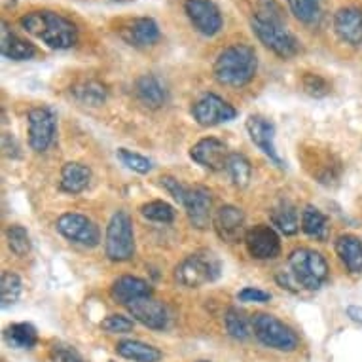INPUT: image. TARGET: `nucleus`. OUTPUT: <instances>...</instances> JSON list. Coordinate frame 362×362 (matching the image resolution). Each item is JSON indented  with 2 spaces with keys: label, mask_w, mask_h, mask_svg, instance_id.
Returning <instances> with one entry per match:
<instances>
[{
  "label": "nucleus",
  "mask_w": 362,
  "mask_h": 362,
  "mask_svg": "<svg viewBox=\"0 0 362 362\" xmlns=\"http://www.w3.org/2000/svg\"><path fill=\"white\" fill-rule=\"evenodd\" d=\"M249 21L256 38L274 55L281 59H292L300 54V40L286 27L285 13L277 0H256Z\"/></svg>",
  "instance_id": "nucleus-1"
},
{
  "label": "nucleus",
  "mask_w": 362,
  "mask_h": 362,
  "mask_svg": "<svg viewBox=\"0 0 362 362\" xmlns=\"http://www.w3.org/2000/svg\"><path fill=\"white\" fill-rule=\"evenodd\" d=\"M19 25L25 33L57 52L72 49L80 40L78 25L65 13L54 10H30L19 18Z\"/></svg>",
  "instance_id": "nucleus-2"
},
{
  "label": "nucleus",
  "mask_w": 362,
  "mask_h": 362,
  "mask_svg": "<svg viewBox=\"0 0 362 362\" xmlns=\"http://www.w3.org/2000/svg\"><path fill=\"white\" fill-rule=\"evenodd\" d=\"M258 71L256 49L247 42H233L226 46L213 63V76L226 88H245L252 82Z\"/></svg>",
  "instance_id": "nucleus-3"
},
{
  "label": "nucleus",
  "mask_w": 362,
  "mask_h": 362,
  "mask_svg": "<svg viewBox=\"0 0 362 362\" xmlns=\"http://www.w3.org/2000/svg\"><path fill=\"white\" fill-rule=\"evenodd\" d=\"M222 274V264L211 250H197L194 255L186 256L175 267V281L178 285L197 288V286L214 283Z\"/></svg>",
  "instance_id": "nucleus-4"
},
{
  "label": "nucleus",
  "mask_w": 362,
  "mask_h": 362,
  "mask_svg": "<svg viewBox=\"0 0 362 362\" xmlns=\"http://www.w3.org/2000/svg\"><path fill=\"white\" fill-rule=\"evenodd\" d=\"M288 269L300 288L319 291L328 279V264L321 252L313 249H296L288 256Z\"/></svg>",
  "instance_id": "nucleus-5"
},
{
  "label": "nucleus",
  "mask_w": 362,
  "mask_h": 362,
  "mask_svg": "<svg viewBox=\"0 0 362 362\" xmlns=\"http://www.w3.org/2000/svg\"><path fill=\"white\" fill-rule=\"evenodd\" d=\"M105 252L108 260L127 262L135 255V233H133V220L129 213L116 211L107 226L105 238Z\"/></svg>",
  "instance_id": "nucleus-6"
},
{
  "label": "nucleus",
  "mask_w": 362,
  "mask_h": 362,
  "mask_svg": "<svg viewBox=\"0 0 362 362\" xmlns=\"http://www.w3.org/2000/svg\"><path fill=\"white\" fill-rule=\"evenodd\" d=\"M252 332L258 341L269 349L294 351L298 347L296 332L269 313H258L252 317Z\"/></svg>",
  "instance_id": "nucleus-7"
},
{
  "label": "nucleus",
  "mask_w": 362,
  "mask_h": 362,
  "mask_svg": "<svg viewBox=\"0 0 362 362\" xmlns=\"http://www.w3.org/2000/svg\"><path fill=\"white\" fill-rule=\"evenodd\" d=\"M182 12L202 36L213 38L224 29V16L214 0H182Z\"/></svg>",
  "instance_id": "nucleus-8"
},
{
  "label": "nucleus",
  "mask_w": 362,
  "mask_h": 362,
  "mask_svg": "<svg viewBox=\"0 0 362 362\" xmlns=\"http://www.w3.org/2000/svg\"><path fill=\"white\" fill-rule=\"evenodd\" d=\"M55 230L74 245H82L88 249H93L101 241L99 226L88 216L80 213H65L61 214L55 222Z\"/></svg>",
  "instance_id": "nucleus-9"
},
{
  "label": "nucleus",
  "mask_w": 362,
  "mask_h": 362,
  "mask_svg": "<svg viewBox=\"0 0 362 362\" xmlns=\"http://www.w3.org/2000/svg\"><path fill=\"white\" fill-rule=\"evenodd\" d=\"M118 36L125 44H129L137 49H146L156 46L161 38L160 25L156 23L154 18L139 16V18L119 21Z\"/></svg>",
  "instance_id": "nucleus-10"
},
{
  "label": "nucleus",
  "mask_w": 362,
  "mask_h": 362,
  "mask_svg": "<svg viewBox=\"0 0 362 362\" xmlns=\"http://www.w3.org/2000/svg\"><path fill=\"white\" fill-rule=\"evenodd\" d=\"M27 122H29V146L38 154L46 152L54 144L55 131H57L55 112L48 107L30 108Z\"/></svg>",
  "instance_id": "nucleus-11"
},
{
  "label": "nucleus",
  "mask_w": 362,
  "mask_h": 362,
  "mask_svg": "<svg viewBox=\"0 0 362 362\" xmlns=\"http://www.w3.org/2000/svg\"><path fill=\"white\" fill-rule=\"evenodd\" d=\"M192 116L202 127H214V125L235 119L238 110L216 93H205L194 103Z\"/></svg>",
  "instance_id": "nucleus-12"
},
{
  "label": "nucleus",
  "mask_w": 362,
  "mask_h": 362,
  "mask_svg": "<svg viewBox=\"0 0 362 362\" xmlns=\"http://www.w3.org/2000/svg\"><path fill=\"white\" fill-rule=\"evenodd\" d=\"M247 133H249L250 141L255 143V146H258V150H262V154L269 158V161L277 165L279 169H285V161L281 160L279 152H277V146H275V125L272 119H267L266 116H260V114H252L247 118Z\"/></svg>",
  "instance_id": "nucleus-13"
},
{
  "label": "nucleus",
  "mask_w": 362,
  "mask_h": 362,
  "mask_svg": "<svg viewBox=\"0 0 362 362\" xmlns=\"http://www.w3.org/2000/svg\"><path fill=\"white\" fill-rule=\"evenodd\" d=\"M245 247L256 260H274L281 252L279 233L274 226L258 224L245 235Z\"/></svg>",
  "instance_id": "nucleus-14"
},
{
  "label": "nucleus",
  "mask_w": 362,
  "mask_h": 362,
  "mask_svg": "<svg viewBox=\"0 0 362 362\" xmlns=\"http://www.w3.org/2000/svg\"><path fill=\"white\" fill-rule=\"evenodd\" d=\"M213 228L216 235L226 243H238L247 235V218L235 205H222L214 213Z\"/></svg>",
  "instance_id": "nucleus-15"
},
{
  "label": "nucleus",
  "mask_w": 362,
  "mask_h": 362,
  "mask_svg": "<svg viewBox=\"0 0 362 362\" xmlns=\"http://www.w3.org/2000/svg\"><path fill=\"white\" fill-rule=\"evenodd\" d=\"M127 311L133 317V321H139L150 330H165L169 327V311L165 303L156 300L154 296L141 298L137 302L127 305Z\"/></svg>",
  "instance_id": "nucleus-16"
},
{
  "label": "nucleus",
  "mask_w": 362,
  "mask_h": 362,
  "mask_svg": "<svg viewBox=\"0 0 362 362\" xmlns=\"http://www.w3.org/2000/svg\"><path fill=\"white\" fill-rule=\"evenodd\" d=\"M190 158L197 165L205 167L209 171H222L226 169V161L230 158V152L220 139L205 137L192 146Z\"/></svg>",
  "instance_id": "nucleus-17"
},
{
  "label": "nucleus",
  "mask_w": 362,
  "mask_h": 362,
  "mask_svg": "<svg viewBox=\"0 0 362 362\" xmlns=\"http://www.w3.org/2000/svg\"><path fill=\"white\" fill-rule=\"evenodd\" d=\"M334 33L339 40L349 46L362 44V8L344 6L334 13Z\"/></svg>",
  "instance_id": "nucleus-18"
},
{
  "label": "nucleus",
  "mask_w": 362,
  "mask_h": 362,
  "mask_svg": "<svg viewBox=\"0 0 362 362\" xmlns=\"http://www.w3.org/2000/svg\"><path fill=\"white\" fill-rule=\"evenodd\" d=\"M182 207L186 209L190 224L197 230H205L213 220H211V207H213V197L211 192L203 186H196L188 190L186 202Z\"/></svg>",
  "instance_id": "nucleus-19"
},
{
  "label": "nucleus",
  "mask_w": 362,
  "mask_h": 362,
  "mask_svg": "<svg viewBox=\"0 0 362 362\" xmlns=\"http://www.w3.org/2000/svg\"><path fill=\"white\" fill-rule=\"evenodd\" d=\"M135 97L144 108L158 110L169 101V91L161 78L156 74H143L135 82Z\"/></svg>",
  "instance_id": "nucleus-20"
},
{
  "label": "nucleus",
  "mask_w": 362,
  "mask_h": 362,
  "mask_svg": "<svg viewBox=\"0 0 362 362\" xmlns=\"http://www.w3.org/2000/svg\"><path fill=\"white\" fill-rule=\"evenodd\" d=\"M152 292L154 291H152L148 281L133 277V275H122L110 286V296H112L114 302L122 303L125 308L129 303L141 300V298L152 296Z\"/></svg>",
  "instance_id": "nucleus-21"
},
{
  "label": "nucleus",
  "mask_w": 362,
  "mask_h": 362,
  "mask_svg": "<svg viewBox=\"0 0 362 362\" xmlns=\"http://www.w3.org/2000/svg\"><path fill=\"white\" fill-rule=\"evenodd\" d=\"M0 54L10 61H30L38 55V49L33 42L16 35L8 23H2L0 30Z\"/></svg>",
  "instance_id": "nucleus-22"
},
{
  "label": "nucleus",
  "mask_w": 362,
  "mask_h": 362,
  "mask_svg": "<svg viewBox=\"0 0 362 362\" xmlns=\"http://www.w3.org/2000/svg\"><path fill=\"white\" fill-rule=\"evenodd\" d=\"M298 23L308 29H319L325 18L322 0H285Z\"/></svg>",
  "instance_id": "nucleus-23"
},
{
  "label": "nucleus",
  "mask_w": 362,
  "mask_h": 362,
  "mask_svg": "<svg viewBox=\"0 0 362 362\" xmlns=\"http://www.w3.org/2000/svg\"><path fill=\"white\" fill-rule=\"evenodd\" d=\"M89 182H91V171L83 163L71 161V163H65L61 169L59 186L61 190L66 192V194H72V196L82 194L89 186Z\"/></svg>",
  "instance_id": "nucleus-24"
},
{
  "label": "nucleus",
  "mask_w": 362,
  "mask_h": 362,
  "mask_svg": "<svg viewBox=\"0 0 362 362\" xmlns=\"http://www.w3.org/2000/svg\"><path fill=\"white\" fill-rule=\"evenodd\" d=\"M336 255L344 262L347 272L353 275L362 274V241L356 235L345 233L336 241Z\"/></svg>",
  "instance_id": "nucleus-25"
},
{
  "label": "nucleus",
  "mask_w": 362,
  "mask_h": 362,
  "mask_svg": "<svg viewBox=\"0 0 362 362\" xmlns=\"http://www.w3.org/2000/svg\"><path fill=\"white\" fill-rule=\"evenodd\" d=\"M71 95L78 103L88 105V107H101L108 99V88L95 78H88V80H80L72 86Z\"/></svg>",
  "instance_id": "nucleus-26"
},
{
  "label": "nucleus",
  "mask_w": 362,
  "mask_h": 362,
  "mask_svg": "<svg viewBox=\"0 0 362 362\" xmlns=\"http://www.w3.org/2000/svg\"><path fill=\"white\" fill-rule=\"evenodd\" d=\"M269 220L275 230L285 235H294L300 230V218H298L296 207L288 199H281L269 213Z\"/></svg>",
  "instance_id": "nucleus-27"
},
{
  "label": "nucleus",
  "mask_w": 362,
  "mask_h": 362,
  "mask_svg": "<svg viewBox=\"0 0 362 362\" xmlns=\"http://www.w3.org/2000/svg\"><path fill=\"white\" fill-rule=\"evenodd\" d=\"M116 353L133 362H160L161 353L154 345L144 344L139 339H124L116 345Z\"/></svg>",
  "instance_id": "nucleus-28"
},
{
  "label": "nucleus",
  "mask_w": 362,
  "mask_h": 362,
  "mask_svg": "<svg viewBox=\"0 0 362 362\" xmlns=\"http://www.w3.org/2000/svg\"><path fill=\"white\" fill-rule=\"evenodd\" d=\"M4 341L13 349H33L38 341V332L30 322H13L4 330Z\"/></svg>",
  "instance_id": "nucleus-29"
},
{
  "label": "nucleus",
  "mask_w": 362,
  "mask_h": 362,
  "mask_svg": "<svg viewBox=\"0 0 362 362\" xmlns=\"http://www.w3.org/2000/svg\"><path fill=\"white\" fill-rule=\"evenodd\" d=\"M302 232L317 241H325L328 238V218L313 205L302 211Z\"/></svg>",
  "instance_id": "nucleus-30"
},
{
  "label": "nucleus",
  "mask_w": 362,
  "mask_h": 362,
  "mask_svg": "<svg viewBox=\"0 0 362 362\" xmlns=\"http://www.w3.org/2000/svg\"><path fill=\"white\" fill-rule=\"evenodd\" d=\"M226 171H228L232 182L238 188L249 186L250 178H252V165H250V161L243 154H238V152L230 154V158L226 161Z\"/></svg>",
  "instance_id": "nucleus-31"
},
{
  "label": "nucleus",
  "mask_w": 362,
  "mask_h": 362,
  "mask_svg": "<svg viewBox=\"0 0 362 362\" xmlns=\"http://www.w3.org/2000/svg\"><path fill=\"white\" fill-rule=\"evenodd\" d=\"M224 325H226V332L230 334L233 339H239V341L249 339L252 321L247 319V315H245L241 309L238 308L228 309L224 315Z\"/></svg>",
  "instance_id": "nucleus-32"
},
{
  "label": "nucleus",
  "mask_w": 362,
  "mask_h": 362,
  "mask_svg": "<svg viewBox=\"0 0 362 362\" xmlns=\"http://www.w3.org/2000/svg\"><path fill=\"white\" fill-rule=\"evenodd\" d=\"M21 291H23V285H21V279H19L18 274L2 272V279H0V302H2V308H8V305H13L18 302L19 296H21Z\"/></svg>",
  "instance_id": "nucleus-33"
},
{
  "label": "nucleus",
  "mask_w": 362,
  "mask_h": 362,
  "mask_svg": "<svg viewBox=\"0 0 362 362\" xmlns=\"http://www.w3.org/2000/svg\"><path fill=\"white\" fill-rule=\"evenodd\" d=\"M141 214L150 222H160V224H171L175 220V209L167 202H161V199L141 205Z\"/></svg>",
  "instance_id": "nucleus-34"
},
{
  "label": "nucleus",
  "mask_w": 362,
  "mask_h": 362,
  "mask_svg": "<svg viewBox=\"0 0 362 362\" xmlns=\"http://www.w3.org/2000/svg\"><path fill=\"white\" fill-rule=\"evenodd\" d=\"M6 241L8 247L16 256H27L30 252V238L29 232L25 230L23 226L13 224L6 230Z\"/></svg>",
  "instance_id": "nucleus-35"
},
{
  "label": "nucleus",
  "mask_w": 362,
  "mask_h": 362,
  "mask_svg": "<svg viewBox=\"0 0 362 362\" xmlns=\"http://www.w3.org/2000/svg\"><path fill=\"white\" fill-rule=\"evenodd\" d=\"M300 86L309 97H315V99H321V97H327L330 93V82L321 74H315V72H303L302 78H300Z\"/></svg>",
  "instance_id": "nucleus-36"
},
{
  "label": "nucleus",
  "mask_w": 362,
  "mask_h": 362,
  "mask_svg": "<svg viewBox=\"0 0 362 362\" xmlns=\"http://www.w3.org/2000/svg\"><path fill=\"white\" fill-rule=\"evenodd\" d=\"M116 156H118V160L122 161L127 169L139 173V175H146V173L152 171V167H154V163H152L148 158H144V156L137 154V152H133V150L118 148Z\"/></svg>",
  "instance_id": "nucleus-37"
},
{
  "label": "nucleus",
  "mask_w": 362,
  "mask_h": 362,
  "mask_svg": "<svg viewBox=\"0 0 362 362\" xmlns=\"http://www.w3.org/2000/svg\"><path fill=\"white\" fill-rule=\"evenodd\" d=\"M101 328L108 334H127L135 328V321L129 319V317H125V315L114 313L108 315L107 319H103Z\"/></svg>",
  "instance_id": "nucleus-38"
},
{
  "label": "nucleus",
  "mask_w": 362,
  "mask_h": 362,
  "mask_svg": "<svg viewBox=\"0 0 362 362\" xmlns=\"http://www.w3.org/2000/svg\"><path fill=\"white\" fill-rule=\"evenodd\" d=\"M160 186L169 194V196H173L175 202H178L180 205H185L186 196H188V190H190V188H186L180 180H177L175 177H161Z\"/></svg>",
  "instance_id": "nucleus-39"
},
{
  "label": "nucleus",
  "mask_w": 362,
  "mask_h": 362,
  "mask_svg": "<svg viewBox=\"0 0 362 362\" xmlns=\"http://www.w3.org/2000/svg\"><path fill=\"white\" fill-rule=\"evenodd\" d=\"M49 358H52V362H86L83 356L76 349H72V347L63 344H57L52 347Z\"/></svg>",
  "instance_id": "nucleus-40"
},
{
  "label": "nucleus",
  "mask_w": 362,
  "mask_h": 362,
  "mask_svg": "<svg viewBox=\"0 0 362 362\" xmlns=\"http://www.w3.org/2000/svg\"><path fill=\"white\" fill-rule=\"evenodd\" d=\"M238 300L247 303H266L272 300V294L266 291H262V288H255V286H247L243 291L238 294Z\"/></svg>",
  "instance_id": "nucleus-41"
},
{
  "label": "nucleus",
  "mask_w": 362,
  "mask_h": 362,
  "mask_svg": "<svg viewBox=\"0 0 362 362\" xmlns=\"http://www.w3.org/2000/svg\"><path fill=\"white\" fill-rule=\"evenodd\" d=\"M347 317H349L353 322H358V325H362V308L361 305H349V308H347Z\"/></svg>",
  "instance_id": "nucleus-42"
},
{
  "label": "nucleus",
  "mask_w": 362,
  "mask_h": 362,
  "mask_svg": "<svg viewBox=\"0 0 362 362\" xmlns=\"http://www.w3.org/2000/svg\"><path fill=\"white\" fill-rule=\"evenodd\" d=\"M114 2H127V0H114Z\"/></svg>",
  "instance_id": "nucleus-43"
},
{
  "label": "nucleus",
  "mask_w": 362,
  "mask_h": 362,
  "mask_svg": "<svg viewBox=\"0 0 362 362\" xmlns=\"http://www.w3.org/2000/svg\"><path fill=\"white\" fill-rule=\"evenodd\" d=\"M197 362H209V361H197Z\"/></svg>",
  "instance_id": "nucleus-44"
}]
</instances>
